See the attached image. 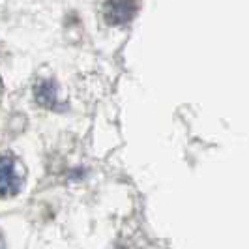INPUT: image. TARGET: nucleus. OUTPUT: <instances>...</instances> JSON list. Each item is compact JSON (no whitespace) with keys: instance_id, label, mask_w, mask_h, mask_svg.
Segmentation results:
<instances>
[{"instance_id":"f257e3e1","label":"nucleus","mask_w":249,"mask_h":249,"mask_svg":"<svg viewBox=\"0 0 249 249\" xmlns=\"http://www.w3.org/2000/svg\"><path fill=\"white\" fill-rule=\"evenodd\" d=\"M23 176L19 173V165L12 156L0 158V197L15 195L21 187Z\"/></svg>"},{"instance_id":"7ed1b4c3","label":"nucleus","mask_w":249,"mask_h":249,"mask_svg":"<svg viewBox=\"0 0 249 249\" xmlns=\"http://www.w3.org/2000/svg\"><path fill=\"white\" fill-rule=\"evenodd\" d=\"M36 100L39 105L56 109L58 107V88L53 81H41L36 87Z\"/></svg>"},{"instance_id":"f03ea898","label":"nucleus","mask_w":249,"mask_h":249,"mask_svg":"<svg viewBox=\"0 0 249 249\" xmlns=\"http://www.w3.org/2000/svg\"><path fill=\"white\" fill-rule=\"evenodd\" d=\"M137 12V4L135 0H107L103 15L107 19L109 25H125L133 19V15Z\"/></svg>"},{"instance_id":"20e7f679","label":"nucleus","mask_w":249,"mask_h":249,"mask_svg":"<svg viewBox=\"0 0 249 249\" xmlns=\"http://www.w3.org/2000/svg\"><path fill=\"white\" fill-rule=\"evenodd\" d=\"M0 249H6V244H4V238L0 234Z\"/></svg>"}]
</instances>
